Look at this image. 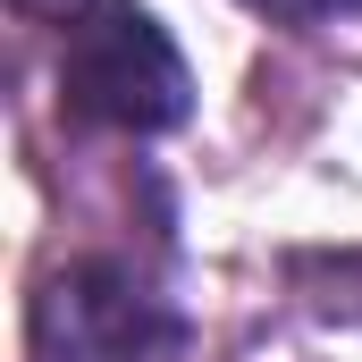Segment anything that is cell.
Returning <instances> with one entry per match:
<instances>
[{"label":"cell","mask_w":362,"mask_h":362,"mask_svg":"<svg viewBox=\"0 0 362 362\" xmlns=\"http://www.w3.org/2000/svg\"><path fill=\"white\" fill-rule=\"evenodd\" d=\"M59 101L110 135H169L194 118V76L144 0H85L59 42Z\"/></svg>","instance_id":"6da1fadb"},{"label":"cell","mask_w":362,"mask_h":362,"mask_svg":"<svg viewBox=\"0 0 362 362\" xmlns=\"http://www.w3.org/2000/svg\"><path fill=\"white\" fill-rule=\"evenodd\" d=\"M194 320L118 253L51 270L25 303V362H185Z\"/></svg>","instance_id":"7a4b0ae2"},{"label":"cell","mask_w":362,"mask_h":362,"mask_svg":"<svg viewBox=\"0 0 362 362\" xmlns=\"http://www.w3.org/2000/svg\"><path fill=\"white\" fill-rule=\"evenodd\" d=\"M278 25H329V17H362V0H245Z\"/></svg>","instance_id":"3957f363"},{"label":"cell","mask_w":362,"mask_h":362,"mask_svg":"<svg viewBox=\"0 0 362 362\" xmlns=\"http://www.w3.org/2000/svg\"><path fill=\"white\" fill-rule=\"evenodd\" d=\"M17 8H68V17H76V8H85V0H17Z\"/></svg>","instance_id":"277c9868"}]
</instances>
